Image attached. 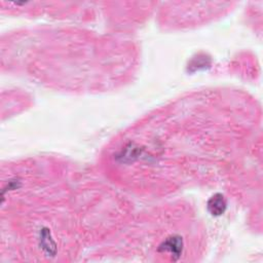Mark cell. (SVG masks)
<instances>
[{
	"label": "cell",
	"instance_id": "1",
	"mask_svg": "<svg viewBox=\"0 0 263 263\" xmlns=\"http://www.w3.org/2000/svg\"><path fill=\"white\" fill-rule=\"evenodd\" d=\"M158 250L160 252H168L173 257H175V259H178L183 251V239L179 235L170 236L162 241Z\"/></svg>",
	"mask_w": 263,
	"mask_h": 263
},
{
	"label": "cell",
	"instance_id": "2",
	"mask_svg": "<svg viewBox=\"0 0 263 263\" xmlns=\"http://www.w3.org/2000/svg\"><path fill=\"white\" fill-rule=\"evenodd\" d=\"M227 208L225 197L221 193L214 194L208 201V211L211 215L217 217L224 214Z\"/></svg>",
	"mask_w": 263,
	"mask_h": 263
},
{
	"label": "cell",
	"instance_id": "3",
	"mask_svg": "<svg viewBox=\"0 0 263 263\" xmlns=\"http://www.w3.org/2000/svg\"><path fill=\"white\" fill-rule=\"evenodd\" d=\"M41 239H43V240L46 241V245H44V246L42 247L43 249H47V252H48L49 254H51V250H52L53 252H55L54 242H53V240L49 237V232H48L47 230L43 231V233L41 234Z\"/></svg>",
	"mask_w": 263,
	"mask_h": 263
}]
</instances>
